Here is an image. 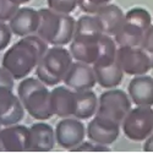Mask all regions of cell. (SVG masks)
<instances>
[{
    "label": "cell",
    "instance_id": "cell-2",
    "mask_svg": "<svg viewBox=\"0 0 153 153\" xmlns=\"http://www.w3.org/2000/svg\"><path fill=\"white\" fill-rule=\"evenodd\" d=\"M50 92L44 82L39 79L25 77L17 87V96L30 115L36 120H48L54 113L52 110Z\"/></svg>",
    "mask_w": 153,
    "mask_h": 153
},
{
    "label": "cell",
    "instance_id": "cell-14",
    "mask_svg": "<svg viewBox=\"0 0 153 153\" xmlns=\"http://www.w3.org/2000/svg\"><path fill=\"white\" fill-rule=\"evenodd\" d=\"M52 110L59 118L74 117L76 111V92L70 87L58 86L50 92Z\"/></svg>",
    "mask_w": 153,
    "mask_h": 153
},
{
    "label": "cell",
    "instance_id": "cell-29",
    "mask_svg": "<svg viewBox=\"0 0 153 153\" xmlns=\"http://www.w3.org/2000/svg\"><path fill=\"white\" fill-rule=\"evenodd\" d=\"M140 47H141L147 53V55L149 56L151 65H152V69H153V25H151V26L148 27V30L145 32L142 43Z\"/></svg>",
    "mask_w": 153,
    "mask_h": 153
},
{
    "label": "cell",
    "instance_id": "cell-34",
    "mask_svg": "<svg viewBox=\"0 0 153 153\" xmlns=\"http://www.w3.org/2000/svg\"><path fill=\"white\" fill-rule=\"evenodd\" d=\"M0 130H1V124H0Z\"/></svg>",
    "mask_w": 153,
    "mask_h": 153
},
{
    "label": "cell",
    "instance_id": "cell-22",
    "mask_svg": "<svg viewBox=\"0 0 153 153\" xmlns=\"http://www.w3.org/2000/svg\"><path fill=\"white\" fill-rule=\"evenodd\" d=\"M115 39H113L111 36L102 34L99 39V54L93 64V66H108L110 64L117 61L118 47Z\"/></svg>",
    "mask_w": 153,
    "mask_h": 153
},
{
    "label": "cell",
    "instance_id": "cell-7",
    "mask_svg": "<svg viewBox=\"0 0 153 153\" xmlns=\"http://www.w3.org/2000/svg\"><path fill=\"white\" fill-rule=\"evenodd\" d=\"M117 60L124 74L138 76L146 75L151 69V60L141 47H119Z\"/></svg>",
    "mask_w": 153,
    "mask_h": 153
},
{
    "label": "cell",
    "instance_id": "cell-10",
    "mask_svg": "<svg viewBox=\"0 0 153 153\" xmlns=\"http://www.w3.org/2000/svg\"><path fill=\"white\" fill-rule=\"evenodd\" d=\"M120 125L110 119L94 115L87 125V136L91 141L109 146L118 140L120 134Z\"/></svg>",
    "mask_w": 153,
    "mask_h": 153
},
{
    "label": "cell",
    "instance_id": "cell-5",
    "mask_svg": "<svg viewBox=\"0 0 153 153\" xmlns=\"http://www.w3.org/2000/svg\"><path fill=\"white\" fill-rule=\"evenodd\" d=\"M124 135L135 142H141L153 134L152 107L137 105L131 108L121 123Z\"/></svg>",
    "mask_w": 153,
    "mask_h": 153
},
{
    "label": "cell",
    "instance_id": "cell-17",
    "mask_svg": "<svg viewBox=\"0 0 153 153\" xmlns=\"http://www.w3.org/2000/svg\"><path fill=\"white\" fill-rule=\"evenodd\" d=\"M127 92L134 104L153 107V79L151 76H135L127 86Z\"/></svg>",
    "mask_w": 153,
    "mask_h": 153
},
{
    "label": "cell",
    "instance_id": "cell-11",
    "mask_svg": "<svg viewBox=\"0 0 153 153\" xmlns=\"http://www.w3.org/2000/svg\"><path fill=\"white\" fill-rule=\"evenodd\" d=\"M62 82L74 91L92 90L97 83L94 69L90 64L75 61L71 64Z\"/></svg>",
    "mask_w": 153,
    "mask_h": 153
},
{
    "label": "cell",
    "instance_id": "cell-19",
    "mask_svg": "<svg viewBox=\"0 0 153 153\" xmlns=\"http://www.w3.org/2000/svg\"><path fill=\"white\" fill-rule=\"evenodd\" d=\"M145 32L146 30H143L141 26L125 20L119 32L114 36V39L119 47H140Z\"/></svg>",
    "mask_w": 153,
    "mask_h": 153
},
{
    "label": "cell",
    "instance_id": "cell-27",
    "mask_svg": "<svg viewBox=\"0 0 153 153\" xmlns=\"http://www.w3.org/2000/svg\"><path fill=\"white\" fill-rule=\"evenodd\" d=\"M111 3V0H80L79 6L85 14H96L103 6Z\"/></svg>",
    "mask_w": 153,
    "mask_h": 153
},
{
    "label": "cell",
    "instance_id": "cell-18",
    "mask_svg": "<svg viewBox=\"0 0 153 153\" xmlns=\"http://www.w3.org/2000/svg\"><path fill=\"white\" fill-rule=\"evenodd\" d=\"M96 17L104 34L115 36L125 21V14L123 10L114 4H108L96 12Z\"/></svg>",
    "mask_w": 153,
    "mask_h": 153
},
{
    "label": "cell",
    "instance_id": "cell-12",
    "mask_svg": "<svg viewBox=\"0 0 153 153\" xmlns=\"http://www.w3.org/2000/svg\"><path fill=\"white\" fill-rule=\"evenodd\" d=\"M25 111L19 96L14 94L12 90L0 88V124L3 126L19 124L25 117Z\"/></svg>",
    "mask_w": 153,
    "mask_h": 153
},
{
    "label": "cell",
    "instance_id": "cell-8",
    "mask_svg": "<svg viewBox=\"0 0 153 153\" xmlns=\"http://www.w3.org/2000/svg\"><path fill=\"white\" fill-rule=\"evenodd\" d=\"M86 131L85 125L80 119L75 117L62 118L55 127L56 143L62 148L71 151L85 140Z\"/></svg>",
    "mask_w": 153,
    "mask_h": 153
},
{
    "label": "cell",
    "instance_id": "cell-28",
    "mask_svg": "<svg viewBox=\"0 0 153 153\" xmlns=\"http://www.w3.org/2000/svg\"><path fill=\"white\" fill-rule=\"evenodd\" d=\"M71 151L72 152H108L110 151V148L109 146L96 143L90 140V141H82L79 146H76Z\"/></svg>",
    "mask_w": 153,
    "mask_h": 153
},
{
    "label": "cell",
    "instance_id": "cell-6",
    "mask_svg": "<svg viewBox=\"0 0 153 153\" xmlns=\"http://www.w3.org/2000/svg\"><path fill=\"white\" fill-rule=\"evenodd\" d=\"M131 103L132 100L126 92L118 88H109L98 98L96 115L121 124L131 109Z\"/></svg>",
    "mask_w": 153,
    "mask_h": 153
},
{
    "label": "cell",
    "instance_id": "cell-24",
    "mask_svg": "<svg viewBox=\"0 0 153 153\" xmlns=\"http://www.w3.org/2000/svg\"><path fill=\"white\" fill-rule=\"evenodd\" d=\"M125 20L131 21L138 26H141L143 30H148V27L152 25V16L148 12V10L143 7H132L125 14Z\"/></svg>",
    "mask_w": 153,
    "mask_h": 153
},
{
    "label": "cell",
    "instance_id": "cell-30",
    "mask_svg": "<svg viewBox=\"0 0 153 153\" xmlns=\"http://www.w3.org/2000/svg\"><path fill=\"white\" fill-rule=\"evenodd\" d=\"M11 36H12V32L10 30V26L5 22L0 21V52L9 45L11 41Z\"/></svg>",
    "mask_w": 153,
    "mask_h": 153
},
{
    "label": "cell",
    "instance_id": "cell-31",
    "mask_svg": "<svg viewBox=\"0 0 153 153\" xmlns=\"http://www.w3.org/2000/svg\"><path fill=\"white\" fill-rule=\"evenodd\" d=\"M14 81L15 79L12 77V75L4 66H0V88L12 90L14 88Z\"/></svg>",
    "mask_w": 153,
    "mask_h": 153
},
{
    "label": "cell",
    "instance_id": "cell-21",
    "mask_svg": "<svg viewBox=\"0 0 153 153\" xmlns=\"http://www.w3.org/2000/svg\"><path fill=\"white\" fill-rule=\"evenodd\" d=\"M93 66V65H92ZM97 83L103 88H115L124 79V71L120 68L118 60L108 66H93Z\"/></svg>",
    "mask_w": 153,
    "mask_h": 153
},
{
    "label": "cell",
    "instance_id": "cell-33",
    "mask_svg": "<svg viewBox=\"0 0 153 153\" xmlns=\"http://www.w3.org/2000/svg\"><path fill=\"white\" fill-rule=\"evenodd\" d=\"M14 1H15L16 4L21 5V4H26V3H30V1H31V0H14Z\"/></svg>",
    "mask_w": 153,
    "mask_h": 153
},
{
    "label": "cell",
    "instance_id": "cell-26",
    "mask_svg": "<svg viewBox=\"0 0 153 153\" xmlns=\"http://www.w3.org/2000/svg\"><path fill=\"white\" fill-rule=\"evenodd\" d=\"M19 7L20 5L16 4L14 0H0V21L3 22L9 21L15 15V12L19 10Z\"/></svg>",
    "mask_w": 153,
    "mask_h": 153
},
{
    "label": "cell",
    "instance_id": "cell-20",
    "mask_svg": "<svg viewBox=\"0 0 153 153\" xmlns=\"http://www.w3.org/2000/svg\"><path fill=\"white\" fill-rule=\"evenodd\" d=\"M76 92V111L75 118L80 120L91 119L96 115L98 108V98L92 90L86 91H75Z\"/></svg>",
    "mask_w": 153,
    "mask_h": 153
},
{
    "label": "cell",
    "instance_id": "cell-23",
    "mask_svg": "<svg viewBox=\"0 0 153 153\" xmlns=\"http://www.w3.org/2000/svg\"><path fill=\"white\" fill-rule=\"evenodd\" d=\"M102 34H103V31H102V27L96 15H82L76 21L74 37L99 38Z\"/></svg>",
    "mask_w": 153,
    "mask_h": 153
},
{
    "label": "cell",
    "instance_id": "cell-4",
    "mask_svg": "<svg viewBox=\"0 0 153 153\" xmlns=\"http://www.w3.org/2000/svg\"><path fill=\"white\" fill-rule=\"evenodd\" d=\"M72 59L70 50L61 45L48 48L36 68L37 77L47 86H56L65 79L72 64Z\"/></svg>",
    "mask_w": 153,
    "mask_h": 153
},
{
    "label": "cell",
    "instance_id": "cell-32",
    "mask_svg": "<svg viewBox=\"0 0 153 153\" xmlns=\"http://www.w3.org/2000/svg\"><path fill=\"white\" fill-rule=\"evenodd\" d=\"M143 151H146V152H153V134L149 135V136L145 140Z\"/></svg>",
    "mask_w": 153,
    "mask_h": 153
},
{
    "label": "cell",
    "instance_id": "cell-3",
    "mask_svg": "<svg viewBox=\"0 0 153 153\" xmlns=\"http://www.w3.org/2000/svg\"><path fill=\"white\" fill-rule=\"evenodd\" d=\"M37 36L52 45H66L74 39L76 21L70 14H61L50 7L41 9Z\"/></svg>",
    "mask_w": 153,
    "mask_h": 153
},
{
    "label": "cell",
    "instance_id": "cell-13",
    "mask_svg": "<svg viewBox=\"0 0 153 153\" xmlns=\"http://www.w3.org/2000/svg\"><path fill=\"white\" fill-rule=\"evenodd\" d=\"M11 32L19 37H27L37 33L39 26V11L32 7H19L9 21Z\"/></svg>",
    "mask_w": 153,
    "mask_h": 153
},
{
    "label": "cell",
    "instance_id": "cell-15",
    "mask_svg": "<svg viewBox=\"0 0 153 153\" xmlns=\"http://www.w3.org/2000/svg\"><path fill=\"white\" fill-rule=\"evenodd\" d=\"M55 130L43 120L34 123L30 127V151L49 152L55 146Z\"/></svg>",
    "mask_w": 153,
    "mask_h": 153
},
{
    "label": "cell",
    "instance_id": "cell-25",
    "mask_svg": "<svg viewBox=\"0 0 153 153\" xmlns=\"http://www.w3.org/2000/svg\"><path fill=\"white\" fill-rule=\"evenodd\" d=\"M80 0H47L48 7L61 14H71L79 6Z\"/></svg>",
    "mask_w": 153,
    "mask_h": 153
},
{
    "label": "cell",
    "instance_id": "cell-1",
    "mask_svg": "<svg viewBox=\"0 0 153 153\" xmlns=\"http://www.w3.org/2000/svg\"><path fill=\"white\" fill-rule=\"evenodd\" d=\"M48 49L39 36H27L12 44L3 55V66L15 80H22L37 68Z\"/></svg>",
    "mask_w": 153,
    "mask_h": 153
},
{
    "label": "cell",
    "instance_id": "cell-9",
    "mask_svg": "<svg viewBox=\"0 0 153 153\" xmlns=\"http://www.w3.org/2000/svg\"><path fill=\"white\" fill-rule=\"evenodd\" d=\"M30 151V127L14 124L0 130V152Z\"/></svg>",
    "mask_w": 153,
    "mask_h": 153
},
{
    "label": "cell",
    "instance_id": "cell-16",
    "mask_svg": "<svg viewBox=\"0 0 153 153\" xmlns=\"http://www.w3.org/2000/svg\"><path fill=\"white\" fill-rule=\"evenodd\" d=\"M102 37V36H100ZM99 38L74 37L70 43V53L76 61L93 65L99 54Z\"/></svg>",
    "mask_w": 153,
    "mask_h": 153
}]
</instances>
